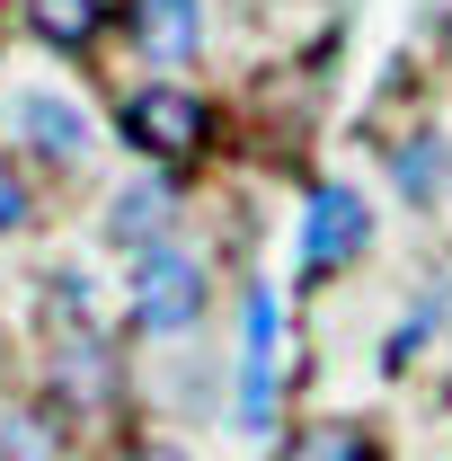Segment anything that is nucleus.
<instances>
[{
  "label": "nucleus",
  "mask_w": 452,
  "mask_h": 461,
  "mask_svg": "<svg viewBox=\"0 0 452 461\" xmlns=\"http://www.w3.org/2000/svg\"><path fill=\"white\" fill-rule=\"evenodd\" d=\"M115 124H124V142H133L142 160H186V151H204V133H213L204 98L177 89V80H142V89L115 107Z\"/></svg>",
  "instance_id": "3"
},
{
  "label": "nucleus",
  "mask_w": 452,
  "mask_h": 461,
  "mask_svg": "<svg viewBox=\"0 0 452 461\" xmlns=\"http://www.w3.org/2000/svg\"><path fill=\"white\" fill-rule=\"evenodd\" d=\"M18 124H27V142H36L45 160H80V151H89V115L71 107V98H54V89H27V98H18Z\"/></svg>",
  "instance_id": "7"
},
{
  "label": "nucleus",
  "mask_w": 452,
  "mask_h": 461,
  "mask_svg": "<svg viewBox=\"0 0 452 461\" xmlns=\"http://www.w3.org/2000/svg\"><path fill=\"white\" fill-rule=\"evenodd\" d=\"M27 213H36V195H27V177H18L9 160H0V230H18Z\"/></svg>",
  "instance_id": "13"
},
{
  "label": "nucleus",
  "mask_w": 452,
  "mask_h": 461,
  "mask_svg": "<svg viewBox=\"0 0 452 461\" xmlns=\"http://www.w3.org/2000/svg\"><path fill=\"white\" fill-rule=\"evenodd\" d=\"M373 249V213H364V195L355 186H311V204H302V276H329L346 258H364Z\"/></svg>",
  "instance_id": "4"
},
{
  "label": "nucleus",
  "mask_w": 452,
  "mask_h": 461,
  "mask_svg": "<svg viewBox=\"0 0 452 461\" xmlns=\"http://www.w3.org/2000/svg\"><path fill=\"white\" fill-rule=\"evenodd\" d=\"M302 461H373V444H364V426H329L320 444H302Z\"/></svg>",
  "instance_id": "12"
},
{
  "label": "nucleus",
  "mask_w": 452,
  "mask_h": 461,
  "mask_svg": "<svg viewBox=\"0 0 452 461\" xmlns=\"http://www.w3.org/2000/svg\"><path fill=\"white\" fill-rule=\"evenodd\" d=\"M133 45L160 71H186L204 54V0H133Z\"/></svg>",
  "instance_id": "5"
},
{
  "label": "nucleus",
  "mask_w": 452,
  "mask_h": 461,
  "mask_svg": "<svg viewBox=\"0 0 452 461\" xmlns=\"http://www.w3.org/2000/svg\"><path fill=\"white\" fill-rule=\"evenodd\" d=\"M444 177H452L444 133H408V142L391 151V186L408 195V204H435V195H444Z\"/></svg>",
  "instance_id": "10"
},
{
  "label": "nucleus",
  "mask_w": 452,
  "mask_h": 461,
  "mask_svg": "<svg viewBox=\"0 0 452 461\" xmlns=\"http://www.w3.org/2000/svg\"><path fill=\"white\" fill-rule=\"evenodd\" d=\"M124 302H133V329H142V338H186V329L204 320V258H186V249H169V240L142 249Z\"/></svg>",
  "instance_id": "1"
},
{
  "label": "nucleus",
  "mask_w": 452,
  "mask_h": 461,
  "mask_svg": "<svg viewBox=\"0 0 452 461\" xmlns=\"http://www.w3.org/2000/svg\"><path fill=\"white\" fill-rule=\"evenodd\" d=\"M133 461H186V453H177V444H142Z\"/></svg>",
  "instance_id": "14"
},
{
  "label": "nucleus",
  "mask_w": 452,
  "mask_h": 461,
  "mask_svg": "<svg viewBox=\"0 0 452 461\" xmlns=\"http://www.w3.org/2000/svg\"><path fill=\"white\" fill-rule=\"evenodd\" d=\"M276 391H284V302L258 285L240 302V435H276Z\"/></svg>",
  "instance_id": "2"
},
{
  "label": "nucleus",
  "mask_w": 452,
  "mask_h": 461,
  "mask_svg": "<svg viewBox=\"0 0 452 461\" xmlns=\"http://www.w3.org/2000/svg\"><path fill=\"white\" fill-rule=\"evenodd\" d=\"M169 222H177V186H169V177H133V186L115 195V213H107V240L142 258V249H160Z\"/></svg>",
  "instance_id": "6"
},
{
  "label": "nucleus",
  "mask_w": 452,
  "mask_h": 461,
  "mask_svg": "<svg viewBox=\"0 0 452 461\" xmlns=\"http://www.w3.org/2000/svg\"><path fill=\"white\" fill-rule=\"evenodd\" d=\"M54 382H62V391H71V400H107V391H115L107 338L71 320V329H62V338H54Z\"/></svg>",
  "instance_id": "8"
},
{
  "label": "nucleus",
  "mask_w": 452,
  "mask_h": 461,
  "mask_svg": "<svg viewBox=\"0 0 452 461\" xmlns=\"http://www.w3.org/2000/svg\"><path fill=\"white\" fill-rule=\"evenodd\" d=\"M444 311H452V285H435V293H426V302H417V311H408V320H399V329H391V346H382V364H391V373H399V364H408L417 346H426V338H435V329H444Z\"/></svg>",
  "instance_id": "11"
},
{
  "label": "nucleus",
  "mask_w": 452,
  "mask_h": 461,
  "mask_svg": "<svg viewBox=\"0 0 452 461\" xmlns=\"http://www.w3.org/2000/svg\"><path fill=\"white\" fill-rule=\"evenodd\" d=\"M27 27H36V45L80 54V45H98V27H107V0H27Z\"/></svg>",
  "instance_id": "9"
}]
</instances>
